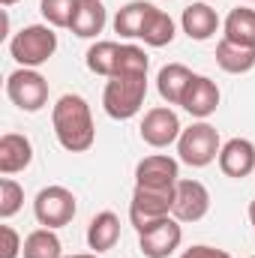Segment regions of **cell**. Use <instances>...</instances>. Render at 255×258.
Instances as JSON below:
<instances>
[{
	"label": "cell",
	"instance_id": "cell-1",
	"mask_svg": "<svg viewBox=\"0 0 255 258\" xmlns=\"http://www.w3.org/2000/svg\"><path fill=\"white\" fill-rule=\"evenodd\" d=\"M51 126L60 141V147L69 153H84L93 147L96 141V126H93V114L84 96L78 93H63L54 108H51Z\"/></svg>",
	"mask_w": 255,
	"mask_h": 258
},
{
	"label": "cell",
	"instance_id": "cell-2",
	"mask_svg": "<svg viewBox=\"0 0 255 258\" xmlns=\"http://www.w3.org/2000/svg\"><path fill=\"white\" fill-rule=\"evenodd\" d=\"M144 96H147V72H117L105 84L102 108L114 120H129L141 111Z\"/></svg>",
	"mask_w": 255,
	"mask_h": 258
},
{
	"label": "cell",
	"instance_id": "cell-3",
	"mask_svg": "<svg viewBox=\"0 0 255 258\" xmlns=\"http://www.w3.org/2000/svg\"><path fill=\"white\" fill-rule=\"evenodd\" d=\"M54 51H57V33H54L48 24L21 27V30L9 39V54H12V60L21 63V66H27V69L42 66Z\"/></svg>",
	"mask_w": 255,
	"mask_h": 258
},
{
	"label": "cell",
	"instance_id": "cell-4",
	"mask_svg": "<svg viewBox=\"0 0 255 258\" xmlns=\"http://www.w3.org/2000/svg\"><path fill=\"white\" fill-rule=\"evenodd\" d=\"M222 150V141H219V132L210 123H192L189 129L180 132L177 138V153H180V162H186L192 168H204L210 165Z\"/></svg>",
	"mask_w": 255,
	"mask_h": 258
},
{
	"label": "cell",
	"instance_id": "cell-5",
	"mask_svg": "<svg viewBox=\"0 0 255 258\" xmlns=\"http://www.w3.org/2000/svg\"><path fill=\"white\" fill-rule=\"evenodd\" d=\"M6 96H9L21 111H27V114L42 111L45 102H48V81H45L36 69L21 66V69L9 72V78H6Z\"/></svg>",
	"mask_w": 255,
	"mask_h": 258
},
{
	"label": "cell",
	"instance_id": "cell-6",
	"mask_svg": "<svg viewBox=\"0 0 255 258\" xmlns=\"http://www.w3.org/2000/svg\"><path fill=\"white\" fill-rule=\"evenodd\" d=\"M33 213L42 228H63L75 219L78 201L66 186H45V189H39L36 201H33Z\"/></svg>",
	"mask_w": 255,
	"mask_h": 258
},
{
	"label": "cell",
	"instance_id": "cell-7",
	"mask_svg": "<svg viewBox=\"0 0 255 258\" xmlns=\"http://www.w3.org/2000/svg\"><path fill=\"white\" fill-rule=\"evenodd\" d=\"M174 207V189H144L135 186L132 204H129V222L135 225V231H144L147 225L171 216Z\"/></svg>",
	"mask_w": 255,
	"mask_h": 258
},
{
	"label": "cell",
	"instance_id": "cell-8",
	"mask_svg": "<svg viewBox=\"0 0 255 258\" xmlns=\"http://www.w3.org/2000/svg\"><path fill=\"white\" fill-rule=\"evenodd\" d=\"M183 240V228L174 216H165L138 231V249L144 258H168Z\"/></svg>",
	"mask_w": 255,
	"mask_h": 258
},
{
	"label": "cell",
	"instance_id": "cell-9",
	"mask_svg": "<svg viewBox=\"0 0 255 258\" xmlns=\"http://www.w3.org/2000/svg\"><path fill=\"white\" fill-rule=\"evenodd\" d=\"M177 180H180V165H177V159H171L165 153L144 156L135 165V186H144V189H174Z\"/></svg>",
	"mask_w": 255,
	"mask_h": 258
},
{
	"label": "cell",
	"instance_id": "cell-10",
	"mask_svg": "<svg viewBox=\"0 0 255 258\" xmlns=\"http://www.w3.org/2000/svg\"><path fill=\"white\" fill-rule=\"evenodd\" d=\"M210 210V192L201 180H177L174 186V207H171V216L177 222H198L204 219Z\"/></svg>",
	"mask_w": 255,
	"mask_h": 258
},
{
	"label": "cell",
	"instance_id": "cell-11",
	"mask_svg": "<svg viewBox=\"0 0 255 258\" xmlns=\"http://www.w3.org/2000/svg\"><path fill=\"white\" fill-rule=\"evenodd\" d=\"M138 132H141V141L144 144H150V147H168V144H174L180 138L183 126H180V120H177V114L171 108L159 105V108H150L144 114Z\"/></svg>",
	"mask_w": 255,
	"mask_h": 258
},
{
	"label": "cell",
	"instance_id": "cell-12",
	"mask_svg": "<svg viewBox=\"0 0 255 258\" xmlns=\"http://www.w3.org/2000/svg\"><path fill=\"white\" fill-rule=\"evenodd\" d=\"M219 168L225 177L243 180L255 171V144L249 138H231L219 150Z\"/></svg>",
	"mask_w": 255,
	"mask_h": 258
},
{
	"label": "cell",
	"instance_id": "cell-13",
	"mask_svg": "<svg viewBox=\"0 0 255 258\" xmlns=\"http://www.w3.org/2000/svg\"><path fill=\"white\" fill-rule=\"evenodd\" d=\"M180 105L189 111L192 117H198V120L210 117L216 111V105H219V87H216V81H210L207 75H192Z\"/></svg>",
	"mask_w": 255,
	"mask_h": 258
},
{
	"label": "cell",
	"instance_id": "cell-14",
	"mask_svg": "<svg viewBox=\"0 0 255 258\" xmlns=\"http://www.w3.org/2000/svg\"><path fill=\"white\" fill-rule=\"evenodd\" d=\"M30 159H33V144L27 135H21V132L0 135V174L3 177L24 171L30 165Z\"/></svg>",
	"mask_w": 255,
	"mask_h": 258
},
{
	"label": "cell",
	"instance_id": "cell-15",
	"mask_svg": "<svg viewBox=\"0 0 255 258\" xmlns=\"http://www.w3.org/2000/svg\"><path fill=\"white\" fill-rule=\"evenodd\" d=\"M180 24H183V33L195 39V42H204V39H210L216 30H219V15H216V9L210 6V3H192L183 9V18H180Z\"/></svg>",
	"mask_w": 255,
	"mask_h": 258
},
{
	"label": "cell",
	"instance_id": "cell-16",
	"mask_svg": "<svg viewBox=\"0 0 255 258\" xmlns=\"http://www.w3.org/2000/svg\"><path fill=\"white\" fill-rule=\"evenodd\" d=\"M105 21H108V12H105V6L99 0H78L69 30L75 36H81V39H93V36L102 33Z\"/></svg>",
	"mask_w": 255,
	"mask_h": 258
},
{
	"label": "cell",
	"instance_id": "cell-17",
	"mask_svg": "<svg viewBox=\"0 0 255 258\" xmlns=\"http://www.w3.org/2000/svg\"><path fill=\"white\" fill-rule=\"evenodd\" d=\"M117 240H120V219L111 210L96 213L87 225V246L93 252H108V249H114Z\"/></svg>",
	"mask_w": 255,
	"mask_h": 258
},
{
	"label": "cell",
	"instance_id": "cell-18",
	"mask_svg": "<svg viewBox=\"0 0 255 258\" xmlns=\"http://www.w3.org/2000/svg\"><path fill=\"white\" fill-rule=\"evenodd\" d=\"M192 81V72L186 69L183 63H168L159 69V75H156V90H159V96L168 102V105H180L183 102V93H186V87H189Z\"/></svg>",
	"mask_w": 255,
	"mask_h": 258
},
{
	"label": "cell",
	"instance_id": "cell-19",
	"mask_svg": "<svg viewBox=\"0 0 255 258\" xmlns=\"http://www.w3.org/2000/svg\"><path fill=\"white\" fill-rule=\"evenodd\" d=\"M222 39L255 48V9H246V6L231 9L228 18H225V36Z\"/></svg>",
	"mask_w": 255,
	"mask_h": 258
},
{
	"label": "cell",
	"instance_id": "cell-20",
	"mask_svg": "<svg viewBox=\"0 0 255 258\" xmlns=\"http://www.w3.org/2000/svg\"><path fill=\"white\" fill-rule=\"evenodd\" d=\"M216 63L222 66L225 72H231V75H243V72L255 69V48H246V45L222 39L216 45Z\"/></svg>",
	"mask_w": 255,
	"mask_h": 258
},
{
	"label": "cell",
	"instance_id": "cell-21",
	"mask_svg": "<svg viewBox=\"0 0 255 258\" xmlns=\"http://www.w3.org/2000/svg\"><path fill=\"white\" fill-rule=\"evenodd\" d=\"M138 39H144V45H150V48L171 45V39H174V21H171V15L153 6V12L147 15V21H144Z\"/></svg>",
	"mask_w": 255,
	"mask_h": 258
},
{
	"label": "cell",
	"instance_id": "cell-22",
	"mask_svg": "<svg viewBox=\"0 0 255 258\" xmlns=\"http://www.w3.org/2000/svg\"><path fill=\"white\" fill-rule=\"evenodd\" d=\"M153 12V3H144V0H132L126 3L117 15H114V30L126 39H138L141 36V27L147 21V15Z\"/></svg>",
	"mask_w": 255,
	"mask_h": 258
},
{
	"label": "cell",
	"instance_id": "cell-23",
	"mask_svg": "<svg viewBox=\"0 0 255 258\" xmlns=\"http://www.w3.org/2000/svg\"><path fill=\"white\" fill-rule=\"evenodd\" d=\"M24 258H63V243L54 234V228H36L24 237Z\"/></svg>",
	"mask_w": 255,
	"mask_h": 258
},
{
	"label": "cell",
	"instance_id": "cell-24",
	"mask_svg": "<svg viewBox=\"0 0 255 258\" xmlns=\"http://www.w3.org/2000/svg\"><path fill=\"white\" fill-rule=\"evenodd\" d=\"M120 48L117 42H96L87 48V69L96 72V75H105L111 78L114 69H117V57H120Z\"/></svg>",
	"mask_w": 255,
	"mask_h": 258
},
{
	"label": "cell",
	"instance_id": "cell-25",
	"mask_svg": "<svg viewBox=\"0 0 255 258\" xmlns=\"http://www.w3.org/2000/svg\"><path fill=\"white\" fill-rule=\"evenodd\" d=\"M78 0H39V12L51 27H69Z\"/></svg>",
	"mask_w": 255,
	"mask_h": 258
},
{
	"label": "cell",
	"instance_id": "cell-26",
	"mask_svg": "<svg viewBox=\"0 0 255 258\" xmlns=\"http://www.w3.org/2000/svg\"><path fill=\"white\" fill-rule=\"evenodd\" d=\"M21 204H24V189H21V183L12 180V177H3V180H0V219L15 216V213L21 210Z\"/></svg>",
	"mask_w": 255,
	"mask_h": 258
},
{
	"label": "cell",
	"instance_id": "cell-27",
	"mask_svg": "<svg viewBox=\"0 0 255 258\" xmlns=\"http://www.w3.org/2000/svg\"><path fill=\"white\" fill-rule=\"evenodd\" d=\"M0 258H18L21 255V249H24V243H21V237H18V231L12 228V225H0Z\"/></svg>",
	"mask_w": 255,
	"mask_h": 258
},
{
	"label": "cell",
	"instance_id": "cell-28",
	"mask_svg": "<svg viewBox=\"0 0 255 258\" xmlns=\"http://www.w3.org/2000/svg\"><path fill=\"white\" fill-rule=\"evenodd\" d=\"M180 258H231V255L225 249H216V246H192Z\"/></svg>",
	"mask_w": 255,
	"mask_h": 258
},
{
	"label": "cell",
	"instance_id": "cell-29",
	"mask_svg": "<svg viewBox=\"0 0 255 258\" xmlns=\"http://www.w3.org/2000/svg\"><path fill=\"white\" fill-rule=\"evenodd\" d=\"M66 258H99V252H81V255H66Z\"/></svg>",
	"mask_w": 255,
	"mask_h": 258
},
{
	"label": "cell",
	"instance_id": "cell-30",
	"mask_svg": "<svg viewBox=\"0 0 255 258\" xmlns=\"http://www.w3.org/2000/svg\"><path fill=\"white\" fill-rule=\"evenodd\" d=\"M249 219H252V225H255V201L249 204Z\"/></svg>",
	"mask_w": 255,
	"mask_h": 258
},
{
	"label": "cell",
	"instance_id": "cell-31",
	"mask_svg": "<svg viewBox=\"0 0 255 258\" xmlns=\"http://www.w3.org/2000/svg\"><path fill=\"white\" fill-rule=\"evenodd\" d=\"M0 3H3V6H12V3H18V0H0Z\"/></svg>",
	"mask_w": 255,
	"mask_h": 258
},
{
	"label": "cell",
	"instance_id": "cell-32",
	"mask_svg": "<svg viewBox=\"0 0 255 258\" xmlns=\"http://www.w3.org/2000/svg\"><path fill=\"white\" fill-rule=\"evenodd\" d=\"M252 258H255V255H252Z\"/></svg>",
	"mask_w": 255,
	"mask_h": 258
}]
</instances>
